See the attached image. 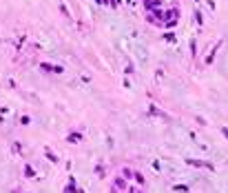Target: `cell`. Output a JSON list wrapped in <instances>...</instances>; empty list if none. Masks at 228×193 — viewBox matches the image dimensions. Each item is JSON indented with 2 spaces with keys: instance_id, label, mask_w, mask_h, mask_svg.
<instances>
[{
  "instance_id": "1",
  "label": "cell",
  "mask_w": 228,
  "mask_h": 193,
  "mask_svg": "<svg viewBox=\"0 0 228 193\" xmlns=\"http://www.w3.org/2000/svg\"><path fill=\"white\" fill-rule=\"evenodd\" d=\"M78 140H82V135H78V133H71V135H69V142H73V144L78 142Z\"/></svg>"
},
{
  "instance_id": "2",
  "label": "cell",
  "mask_w": 228,
  "mask_h": 193,
  "mask_svg": "<svg viewBox=\"0 0 228 193\" xmlns=\"http://www.w3.org/2000/svg\"><path fill=\"white\" fill-rule=\"evenodd\" d=\"M135 180H137L140 184H144V175H142V173H135Z\"/></svg>"
},
{
  "instance_id": "3",
  "label": "cell",
  "mask_w": 228,
  "mask_h": 193,
  "mask_svg": "<svg viewBox=\"0 0 228 193\" xmlns=\"http://www.w3.org/2000/svg\"><path fill=\"white\" fill-rule=\"evenodd\" d=\"M221 133H224V135L228 138V129H226V127H221Z\"/></svg>"
},
{
  "instance_id": "4",
  "label": "cell",
  "mask_w": 228,
  "mask_h": 193,
  "mask_svg": "<svg viewBox=\"0 0 228 193\" xmlns=\"http://www.w3.org/2000/svg\"><path fill=\"white\" fill-rule=\"evenodd\" d=\"M111 5H113V7H117V5H120V0H111Z\"/></svg>"
}]
</instances>
